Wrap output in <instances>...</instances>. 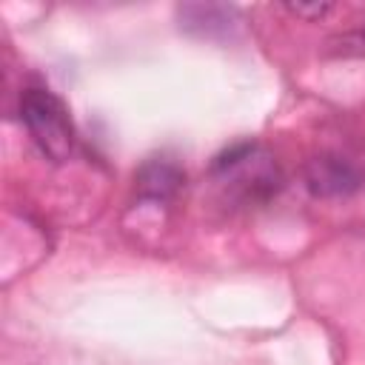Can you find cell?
I'll return each mask as SVG.
<instances>
[{"instance_id":"cell-2","label":"cell","mask_w":365,"mask_h":365,"mask_svg":"<svg viewBox=\"0 0 365 365\" xmlns=\"http://www.w3.org/2000/svg\"><path fill=\"white\" fill-rule=\"evenodd\" d=\"M305 185L314 197H348L362 188V171L342 154L322 151L305 163Z\"/></svg>"},{"instance_id":"cell-3","label":"cell","mask_w":365,"mask_h":365,"mask_svg":"<svg viewBox=\"0 0 365 365\" xmlns=\"http://www.w3.org/2000/svg\"><path fill=\"white\" fill-rule=\"evenodd\" d=\"M185 182V174L177 163L171 160H148L137 171V194L145 200H171Z\"/></svg>"},{"instance_id":"cell-4","label":"cell","mask_w":365,"mask_h":365,"mask_svg":"<svg viewBox=\"0 0 365 365\" xmlns=\"http://www.w3.org/2000/svg\"><path fill=\"white\" fill-rule=\"evenodd\" d=\"M285 9L291 14H297V17H302V20H319V17H325L331 11L328 3H288Z\"/></svg>"},{"instance_id":"cell-5","label":"cell","mask_w":365,"mask_h":365,"mask_svg":"<svg viewBox=\"0 0 365 365\" xmlns=\"http://www.w3.org/2000/svg\"><path fill=\"white\" fill-rule=\"evenodd\" d=\"M362 37H365V29H362Z\"/></svg>"},{"instance_id":"cell-1","label":"cell","mask_w":365,"mask_h":365,"mask_svg":"<svg viewBox=\"0 0 365 365\" xmlns=\"http://www.w3.org/2000/svg\"><path fill=\"white\" fill-rule=\"evenodd\" d=\"M20 117L48 160L66 163L74 154V125L60 97L46 88H26L20 97Z\"/></svg>"}]
</instances>
